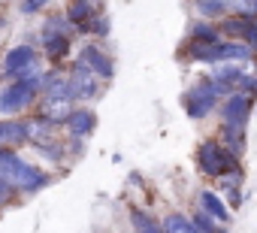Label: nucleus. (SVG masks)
<instances>
[{"label":"nucleus","mask_w":257,"mask_h":233,"mask_svg":"<svg viewBox=\"0 0 257 233\" xmlns=\"http://www.w3.org/2000/svg\"><path fill=\"white\" fill-rule=\"evenodd\" d=\"M34 61V46H28V43H22V46H13L7 55H4V76L7 73H13V70H19V67H25V64H31Z\"/></svg>","instance_id":"17"},{"label":"nucleus","mask_w":257,"mask_h":233,"mask_svg":"<svg viewBox=\"0 0 257 233\" xmlns=\"http://www.w3.org/2000/svg\"><path fill=\"white\" fill-rule=\"evenodd\" d=\"M16 197V185H10L4 176H0V206H4V203H10Z\"/></svg>","instance_id":"30"},{"label":"nucleus","mask_w":257,"mask_h":233,"mask_svg":"<svg viewBox=\"0 0 257 233\" xmlns=\"http://www.w3.org/2000/svg\"><path fill=\"white\" fill-rule=\"evenodd\" d=\"M0 73H4V67H0Z\"/></svg>","instance_id":"31"},{"label":"nucleus","mask_w":257,"mask_h":233,"mask_svg":"<svg viewBox=\"0 0 257 233\" xmlns=\"http://www.w3.org/2000/svg\"><path fill=\"white\" fill-rule=\"evenodd\" d=\"M0 176L10 185H16V191H22V194H37L49 185V176L43 170H37L34 164L22 161L13 152V146H0Z\"/></svg>","instance_id":"1"},{"label":"nucleus","mask_w":257,"mask_h":233,"mask_svg":"<svg viewBox=\"0 0 257 233\" xmlns=\"http://www.w3.org/2000/svg\"><path fill=\"white\" fill-rule=\"evenodd\" d=\"M40 91V76L37 79H16L13 85H7L0 91V115H16L22 109H28L34 103Z\"/></svg>","instance_id":"3"},{"label":"nucleus","mask_w":257,"mask_h":233,"mask_svg":"<svg viewBox=\"0 0 257 233\" xmlns=\"http://www.w3.org/2000/svg\"><path fill=\"white\" fill-rule=\"evenodd\" d=\"M161 230H164V233H200V230L194 227V221H191L188 215H182V212L167 215V218L161 221Z\"/></svg>","instance_id":"20"},{"label":"nucleus","mask_w":257,"mask_h":233,"mask_svg":"<svg viewBox=\"0 0 257 233\" xmlns=\"http://www.w3.org/2000/svg\"><path fill=\"white\" fill-rule=\"evenodd\" d=\"M70 112H73V100L70 97H46V103H43V115L52 125H64L70 119Z\"/></svg>","instance_id":"15"},{"label":"nucleus","mask_w":257,"mask_h":233,"mask_svg":"<svg viewBox=\"0 0 257 233\" xmlns=\"http://www.w3.org/2000/svg\"><path fill=\"white\" fill-rule=\"evenodd\" d=\"M197 167H200V173L209 176V179H218V176H224V173L242 170L239 158H236L233 152H227L221 140H206V143L197 149Z\"/></svg>","instance_id":"2"},{"label":"nucleus","mask_w":257,"mask_h":233,"mask_svg":"<svg viewBox=\"0 0 257 233\" xmlns=\"http://www.w3.org/2000/svg\"><path fill=\"white\" fill-rule=\"evenodd\" d=\"M245 131L248 128H233V125H221V143L227 152H233L236 158L245 152Z\"/></svg>","instance_id":"19"},{"label":"nucleus","mask_w":257,"mask_h":233,"mask_svg":"<svg viewBox=\"0 0 257 233\" xmlns=\"http://www.w3.org/2000/svg\"><path fill=\"white\" fill-rule=\"evenodd\" d=\"M70 97L73 100H94L97 97V85H100V79L85 67V64H73L70 67Z\"/></svg>","instance_id":"6"},{"label":"nucleus","mask_w":257,"mask_h":233,"mask_svg":"<svg viewBox=\"0 0 257 233\" xmlns=\"http://www.w3.org/2000/svg\"><path fill=\"white\" fill-rule=\"evenodd\" d=\"M230 13L236 16H248V19H257V0H227Z\"/></svg>","instance_id":"25"},{"label":"nucleus","mask_w":257,"mask_h":233,"mask_svg":"<svg viewBox=\"0 0 257 233\" xmlns=\"http://www.w3.org/2000/svg\"><path fill=\"white\" fill-rule=\"evenodd\" d=\"M191 4H194L197 16H203V19H221L230 13L227 0H191Z\"/></svg>","instance_id":"21"},{"label":"nucleus","mask_w":257,"mask_h":233,"mask_svg":"<svg viewBox=\"0 0 257 233\" xmlns=\"http://www.w3.org/2000/svg\"><path fill=\"white\" fill-rule=\"evenodd\" d=\"M100 10L91 4V0H73V4L67 7V22L73 25V31L76 34H91V25H94V16H97Z\"/></svg>","instance_id":"8"},{"label":"nucleus","mask_w":257,"mask_h":233,"mask_svg":"<svg viewBox=\"0 0 257 233\" xmlns=\"http://www.w3.org/2000/svg\"><path fill=\"white\" fill-rule=\"evenodd\" d=\"M254 19H248V16H221V25H215L218 28V34L221 37H230V40H242V34H245V28L251 25Z\"/></svg>","instance_id":"18"},{"label":"nucleus","mask_w":257,"mask_h":233,"mask_svg":"<svg viewBox=\"0 0 257 233\" xmlns=\"http://www.w3.org/2000/svg\"><path fill=\"white\" fill-rule=\"evenodd\" d=\"M43 46H46V55H49V61L55 64V61H64L67 55H70V37L67 34H55V31H43Z\"/></svg>","instance_id":"13"},{"label":"nucleus","mask_w":257,"mask_h":233,"mask_svg":"<svg viewBox=\"0 0 257 233\" xmlns=\"http://www.w3.org/2000/svg\"><path fill=\"white\" fill-rule=\"evenodd\" d=\"M58 125H52L46 115H34V119H28V143H52V134H55Z\"/></svg>","instance_id":"16"},{"label":"nucleus","mask_w":257,"mask_h":233,"mask_svg":"<svg viewBox=\"0 0 257 233\" xmlns=\"http://www.w3.org/2000/svg\"><path fill=\"white\" fill-rule=\"evenodd\" d=\"M49 0H22V16H37L40 10H46Z\"/></svg>","instance_id":"29"},{"label":"nucleus","mask_w":257,"mask_h":233,"mask_svg":"<svg viewBox=\"0 0 257 233\" xmlns=\"http://www.w3.org/2000/svg\"><path fill=\"white\" fill-rule=\"evenodd\" d=\"M245 76V67L239 64V61H221V64H212V82L215 85H230L233 91H236V82Z\"/></svg>","instance_id":"10"},{"label":"nucleus","mask_w":257,"mask_h":233,"mask_svg":"<svg viewBox=\"0 0 257 233\" xmlns=\"http://www.w3.org/2000/svg\"><path fill=\"white\" fill-rule=\"evenodd\" d=\"M197 206H200L203 212H209L212 218H218L221 224L230 221V209H227V203H224L215 191H200V194H197Z\"/></svg>","instance_id":"14"},{"label":"nucleus","mask_w":257,"mask_h":233,"mask_svg":"<svg viewBox=\"0 0 257 233\" xmlns=\"http://www.w3.org/2000/svg\"><path fill=\"white\" fill-rule=\"evenodd\" d=\"M242 43H245V46H248V49L257 55V19H254V22L245 28V34H242Z\"/></svg>","instance_id":"28"},{"label":"nucleus","mask_w":257,"mask_h":233,"mask_svg":"<svg viewBox=\"0 0 257 233\" xmlns=\"http://www.w3.org/2000/svg\"><path fill=\"white\" fill-rule=\"evenodd\" d=\"M218 40H221V34H218V28L209 25V22H197V25L191 28V43H218Z\"/></svg>","instance_id":"24"},{"label":"nucleus","mask_w":257,"mask_h":233,"mask_svg":"<svg viewBox=\"0 0 257 233\" xmlns=\"http://www.w3.org/2000/svg\"><path fill=\"white\" fill-rule=\"evenodd\" d=\"M28 143V122L22 119H10L0 122V146H25Z\"/></svg>","instance_id":"12"},{"label":"nucleus","mask_w":257,"mask_h":233,"mask_svg":"<svg viewBox=\"0 0 257 233\" xmlns=\"http://www.w3.org/2000/svg\"><path fill=\"white\" fill-rule=\"evenodd\" d=\"M40 91L46 97H70V79L61 70H49L40 76ZM73 100V97H70Z\"/></svg>","instance_id":"11"},{"label":"nucleus","mask_w":257,"mask_h":233,"mask_svg":"<svg viewBox=\"0 0 257 233\" xmlns=\"http://www.w3.org/2000/svg\"><path fill=\"white\" fill-rule=\"evenodd\" d=\"M236 91H239V94H245V97L251 100V97L257 94V76H248V73H245V76L236 82Z\"/></svg>","instance_id":"27"},{"label":"nucleus","mask_w":257,"mask_h":233,"mask_svg":"<svg viewBox=\"0 0 257 233\" xmlns=\"http://www.w3.org/2000/svg\"><path fill=\"white\" fill-rule=\"evenodd\" d=\"M182 103H185V112L191 115V119H206L209 112H215L218 94H215V88H212V79H200L191 91H185Z\"/></svg>","instance_id":"4"},{"label":"nucleus","mask_w":257,"mask_h":233,"mask_svg":"<svg viewBox=\"0 0 257 233\" xmlns=\"http://www.w3.org/2000/svg\"><path fill=\"white\" fill-rule=\"evenodd\" d=\"M43 31H55V34H67V37H73V25L67 22V16H49Z\"/></svg>","instance_id":"26"},{"label":"nucleus","mask_w":257,"mask_h":233,"mask_svg":"<svg viewBox=\"0 0 257 233\" xmlns=\"http://www.w3.org/2000/svg\"><path fill=\"white\" fill-rule=\"evenodd\" d=\"M251 119V100L239 91L227 94L221 103V125H233V128H248Z\"/></svg>","instance_id":"5"},{"label":"nucleus","mask_w":257,"mask_h":233,"mask_svg":"<svg viewBox=\"0 0 257 233\" xmlns=\"http://www.w3.org/2000/svg\"><path fill=\"white\" fill-rule=\"evenodd\" d=\"M76 61H79V64H85L97 79H112V76H115V64H112V58H109L100 46H94V43L82 46Z\"/></svg>","instance_id":"7"},{"label":"nucleus","mask_w":257,"mask_h":233,"mask_svg":"<svg viewBox=\"0 0 257 233\" xmlns=\"http://www.w3.org/2000/svg\"><path fill=\"white\" fill-rule=\"evenodd\" d=\"M191 221H194V227H197L200 233H227V230H224V224H221L218 218H212L209 212H203V209H197Z\"/></svg>","instance_id":"23"},{"label":"nucleus","mask_w":257,"mask_h":233,"mask_svg":"<svg viewBox=\"0 0 257 233\" xmlns=\"http://www.w3.org/2000/svg\"><path fill=\"white\" fill-rule=\"evenodd\" d=\"M67 128H70V134L73 137H79V140H85V137H91L94 134V128H97V115H94V109H88V106H73V112H70V119L64 122Z\"/></svg>","instance_id":"9"},{"label":"nucleus","mask_w":257,"mask_h":233,"mask_svg":"<svg viewBox=\"0 0 257 233\" xmlns=\"http://www.w3.org/2000/svg\"><path fill=\"white\" fill-rule=\"evenodd\" d=\"M131 224H134L137 233H164L161 224H158L152 215H146L143 209H131Z\"/></svg>","instance_id":"22"}]
</instances>
